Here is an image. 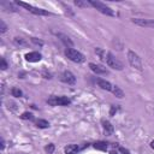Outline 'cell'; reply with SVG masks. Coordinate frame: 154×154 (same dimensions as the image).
<instances>
[{
    "label": "cell",
    "mask_w": 154,
    "mask_h": 154,
    "mask_svg": "<svg viewBox=\"0 0 154 154\" xmlns=\"http://www.w3.org/2000/svg\"><path fill=\"white\" fill-rule=\"evenodd\" d=\"M89 4H90L93 7H95V8H96L100 13H102V14H106V16H109V17H114V16H116L114 11H113L111 7H108L106 4L101 2V1H97V0H89Z\"/></svg>",
    "instance_id": "obj_1"
},
{
    "label": "cell",
    "mask_w": 154,
    "mask_h": 154,
    "mask_svg": "<svg viewBox=\"0 0 154 154\" xmlns=\"http://www.w3.org/2000/svg\"><path fill=\"white\" fill-rule=\"evenodd\" d=\"M105 63L107 64L108 67H111V69H113V70L122 71L123 67H124V66H123V63L119 61L111 52H106V54H105Z\"/></svg>",
    "instance_id": "obj_2"
},
{
    "label": "cell",
    "mask_w": 154,
    "mask_h": 154,
    "mask_svg": "<svg viewBox=\"0 0 154 154\" xmlns=\"http://www.w3.org/2000/svg\"><path fill=\"white\" fill-rule=\"evenodd\" d=\"M128 61L134 69H136L138 71L143 70V65H142V60H141L140 55L137 53H135L134 51H131V49L128 51Z\"/></svg>",
    "instance_id": "obj_3"
},
{
    "label": "cell",
    "mask_w": 154,
    "mask_h": 154,
    "mask_svg": "<svg viewBox=\"0 0 154 154\" xmlns=\"http://www.w3.org/2000/svg\"><path fill=\"white\" fill-rule=\"evenodd\" d=\"M47 103L51 106H69L71 103V99L67 96H57V95H52L47 99Z\"/></svg>",
    "instance_id": "obj_4"
},
{
    "label": "cell",
    "mask_w": 154,
    "mask_h": 154,
    "mask_svg": "<svg viewBox=\"0 0 154 154\" xmlns=\"http://www.w3.org/2000/svg\"><path fill=\"white\" fill-rule=\"evenodd\" d=\"M16 4H17L18 6L24 7L25 10H28L29 12H31V13H34V14H36V16H51V14H52V13L48 12L47 10L35 7V6H32V5H30V4H26V2H23V1H16Z\"/></svg>",
    "instance_id": "obj_5"
},
{
    "label": "cell",
    "mask_w": 154,
    "mask_h": 154,
    "mask_svg": "<svg viewBox=\"0 0 154 154\" xmlns=\"http://www.w3.org/2000/svg\"><path fill=\"white\" fill-rule=\"evenodd\" d=\"M65 55H66L67 59H70L71 61L77 63V64H81V63H83L85 60L84 55L81 52H78L77 49H75V48H66L65 49Z\"/></svg>",
    "instance_id": "obj_6"
},
{
    "label": "cell",
    "mask_w": 154,
    "mask_h": 154,
    "mask_svg": "<svg viewBox=\"0 0 154 154\" xmlns=\"http://www.w3.org/2000/svg\"><path fill=\"white\" fill-rule=\"evenodd\" d=\"M131 22L138 26L143 28H152L154 29V19H143V18H132Z\"/></svg>",
    "instance_id": "obj_7"
},
{
    "label": "cell",
    "mask_w": 154,
    "mask_h": 154,
    "mask_svg": "<svg viewBox=\"0 0 154 154\" xmlns=\"http://www.w3.org/2000/svg\"><path fill=\"white\" fill-rule=\"evenodd\" d=\"M60 81L64 82V83H66V84L72 85V84L76 83V77H75V75H73L72 72H70V71H64V72L60 75Z\"/></svg>",
    "instance_id": "obj_8"
},
{
    "label": "cell",
    "mask_w": 154,
    "mask_h": 154,
    "mask_svg": "<svg viewBox=\"0 0 154 154\" xmlns=\"http://www.w3.org/2000/svg\"><path fill=\"white\" fill-rule=\"evenodd\" d=\"M24 58L29 63H37V61H40L42 59V55L38 52H29V53H26L24 55Z\"/></svg>",
    "instance_id": "obj_9"
},
{
    "label": "cell",
    "mask_w": 154,
    "mask_h": 154,
    "mask_svg": "<svg viewBox=\"0 0 154 154\" xmlns=\"http://www.w3.org/2000/svg\"><path fill=\"white\" fill-rule=\"evenodd\" d=\"M89 69H90L94 73H96V75H107V73H108V71H107L103 66L97 65V64H94V63H90V64H89Z\"/></svg>",
    "instance_id": "obj_10"
},
{
    "label": "cell",
    "mask_w": 154,
    "mask_h": 154,
    "mask_svg": "<svg viewBox=\"0 0 154 154\" xmlns=\"http://www.w3.org/2000/svg\"><path fill=\"white\" fill-rule=\"evenodd\" d=\"M101 123H102V128H103V132H105V135H106V136H112L113 132H114V128H113V125H112L108 120H106V119H102Z\"/></svg>",
    "instance_id": "obj_11"
},
{
    "label": "cell",
    "mask_w": 154,
    "mask_h": 154,
    "mask_svg": "<svg viewBox=\"0 0 154 154\" xmlns=\"http://www.w3.org/2000/svg\"><path fill=\"white\" fill-rule=\"evenodd\" d=\"M96 83H97V85L101 88V89H103V90H107V91H112V88H113V85L108 82V81H106V79H102V78H97L96 79Z\"/></svg>",
    "instance_id": "obj_12"
},
{
    "label": "cell",
    "mask_w": 154,
    "mask_h": 154,
    "mask_svg": "<svg viewBox=\"0 0 154 154\" xmlns=\"http://www.w3.org/2000/svg\"><path fill=\"white\" fill-rule=\"evenodd\" d=\"M57 36L61 40V42L67 47V48H72V46H73V43H72V41L70 40V37L67 36V35H65V34H61V32H58L57 34Z\"/></svg>",
    "instance_id": "obj_13"
},
{
    "label": "cell",
    "mask_w": 154,
    "mask_h": 154,
    "mask_svg": "<svg viewBox=\"0 0 154 154\" xmlns=\"http://www.w3.org/2000/svg\"><path fill=\"white\" fill-rule=\"evenodd\" d=\"M65 154H76L78 150H79V147L77 144H67L65 148Z\"/></svg>",
    "instance_id": "obj_14"
},
{
    "label": "cell",
    "mask_w": 154,
    "mask_h": 154,
    "mask_svg": "<svg viewBox=\"0 0 154 154\" xmlns=\"http://www.w3.org/2000/svg\"><path fill=\"white\" fill-rule=\"evenodd\" d=\"M112 93H113V95H114L116 97H118V99H123V97H124V91H123L118 85H113Z\"/></svg>",
    "instance_id": "obj_15"
},
{
    "label": "cell",
    "mask_w": 154,
    "mask_h": 154,
    "mask_svg": "<svg viewBox=\"0 0 154 154\" xmlns=\"http://www.w3.org/2000/svg\"><path fill=\"white\" fill-rule=\"evenodd\" d=\"M107 144H108V143H106V142H103V141H97V142L94 143V148L97 149V150L106 152V150H107Z\"/></svg>",
    "instance_id": "obj_16"
},
{
    "label": "cell",
    "mask_w": 154,
    "mask_h": 154,
    "mask_svg": "<svg viewBox=\"0 0 154 154\" xmlns=\"http://www.w3.org/2000/svg\"><path fill=\"white\" fill-rule=\"evenodd\" d=\"M35 124H36V126L38 129H47V128H49V122H47L46 119H37Z\"/></svg>",
    "instance_id": "obj_17"
},
{
    "label": "cell",
    "mask_w": 154,
    "mask_h": 154,
    "mask_svg": "<svg viewBox=\"0 0 154 154\" xmlns=\"http://www.w3.org/2000/svg\"><path fill=\"white\" fill-rule=\"evenodd\" d=\"M13 42H14V45H17V46H19V47H25V46H28V41H26L25 38H22V37H14V38H13Z\"/></svg>",
    "instance_id": "obj_18"
},
{
    "label": "cell",
    "mask_w": 154,
    "mask_h": 154,
    "mask_svg": "<svg viewBox=\"0 0 154 154\" xmlns=\"http://www.w3.org/2000/svg\"><path fill=\"white\" fill-rule=\"evenodd\" d=\"M11 95L14 96V97H22V96H23V91H22L19 88L13 87V88L11 89Z\"/></svg>",
    "instance_id": "obj_19"
},
{
    "label": "cell",
    "mask_w": 154,
    "mask_h": 154,
    "mask_svg": "<svg viewBox=\"0 0 154 154\" xmlns=\"http://www.w3.org/2000/svg\"><path fill=\"white\" fill-rule=\"evenodd\" d=\"M20 118L24 120H34V114L31 112H23Z\"/></svg>",
    "instance_id": "obj_20"
},
{
    "label": "cell",
    "mask_w": 154,
    "mask_h": 154,
    "mask_svg": "<svg viewBox=\"0 0 154 154\" xmlns=\"http://www.w3.org/2000/svg\"><path fill=\"white\" fill-rule=\"evenodd\" d=\"M75 5H76V6H79V7H87V6H89L90 4H89V1H81V0H76V1H75Z\"/></svg>",
    "instance_id": "obj_21"
},
{
    "label": "cell",
    "mask_w": 154,
    "mask_h": 154,
    "mask_svg": "<svg viewBox=\"0 0 154 154\" xmlns=\"http://www.w3.org/2000/svg\"><path fill=\"white\" fill-rule=\"evenodd\" d=\"M45 150H46L48 154H52V153L54 152V144H53V143H49L48 146L45 147Z\"/></svg>",
    "instance_id": "obj_22"
},
{
    "label": "cell",
    "mask_w": 154,
    "mask_h": 154,
    "mask_svg": "<svg viewBox=\"0 0 154 154\" xmlns=\"http://www.w3.org/2000/svg\"><path fill=\"white\" fill-rule=\"evenodd\" d=\"M0 64H1V65H0L1 70H6V69L8 67V64L6 63V60H5L4 58H1V59H0Z\"/></svg>",
    "instance_id": "obj_23"
},
{
    "label": "cell",
    "mask_w": 154,
    "mask_h": 154,
    "mask_svg": "<svg viewBox=\"0 0 154 154\" xmlns=\"http://www.w3.org/2000/svg\"><path fill=\"white\" fill-rule=\"evenodd\" d=\"M6 30H7V25L4 23V20H0V31H1V34L6 32Z\"/></svg>",
    "instance_id": "obj_24"
},
{
    "label": "cell",
    "mask_w": 154,
    "mask_h": 154,
    "mask_svg": "<svg viewBox=\"0 0 154 154\" xmlns=\"http://www.w3.org/2000/svg\"><path fill=\"white\" fill-rule=\"evenodd\" d=\"M31 41H32L35 45H37V46H43V42H42L41 40H37L36 37H31Z\"/></svg>",
    "instance_id": "obj_25"
},
{
    "label": "cell",
    "mask_w": 154,
    "mask_h": 154,
    "mask_svg": "<svg viewBox=\"0 0 154 154\" xmlns=\"http://www.w3.org/2000/svg\"><path fill=\"white\" fill-rule=\"evenodd\" d=\"M63 6L65 7V12H66V13H69L70 16H73V12L71 11V7H70V6H66L65 4H63Z\"/></svg>",
    "instance_id": "obj_26"
},
{
    "label": "cell",
    "mask_w": 154,
    "mask_h": 154,
    "mask_svg": "<svg viewBox=\"0 0 154 154\" xmlns=\"http://www.w3.org/2000/svg\"><path fill=\"white\" fill-rule=\"evenodd\" d=\"M117 107L116 106H111V111H109V116H114V113L117 112Z\"/></svg>",
    "instance_id": "obj_27"
},
{
    "label": "cell",
    "mask_w": 154,
    "mask_h": 154,
    "mask_svg": "<svg viewBox=\"0 0 154 154\" xmlns=\"http://www.w3.org/2000/svg\"><path fill=\"white\" fill-rule=\"evenodd\" d=\"M119 152H122L123 154H130V152H129L128 149H125V148H123V147H119Z\"/></svg>",
    "instance_id": "obj_28"
},
{
    "label": "cell",
    "mask_w": 154,
    "mask_h": 154,
    "mask_svg": "<svg viewBox=\"0 0 154 154\" xmlns=\"http://www.w3.org/2000/svg\"><path fill=\"white\" fill-rule=\"evenodd\" d=\"M5 148V141H4V138H1V149H4Z\"/></svg>",
    "instance_id": "obj_29"
},
{
    "label": "cell",
    "mask_w": 154,
    "mask_h": 154,
    "mask_svg": "<svg viewBox=\"0 0 154 154\" xmlns=\"http://www.w3.org/2000/svg\"><path fill=\"white\" fill-rule=\"evenodd\" d=\"M150 147H152V148H153V149H154V140H153V141H152V142H150Z\"/></svg>",
    "instance_id": "obj_30"
},
{
    "label": "cell",
    "mask_w": 154,
    "mask_h": 154,
    "mask_svg": "<svg viewBox=\"0 0 154 154\" xmlns=\"http://www.w3.org/2000/svg\"><path fill=\"white\" fill-rule=\"evenodd\" d=\"M111 154H118V153H116L114 150H112V152H111Z\"/></svg>",
    "instance_id": "obj_31"
}]
</instances>
